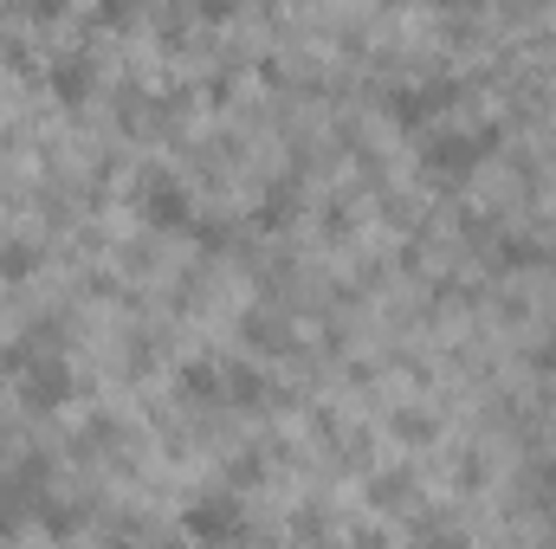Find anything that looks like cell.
Returning <instances> with one entry per match:
<instances>
[{
  "instance_id": "6da1fadb",
  "label": "cell",
  "mask_w": 556,
  "mask_h": 549,
  "mask_svg": "<svg viewBox=\"0 0 556 549\" xmlns=\"http://www.w3.org/2000/svg\"><path fill=\"white\" fill-rule=\"evenodd\" d=\"M233 531H240V505H233V498H201V505L188 511V537H201V544L233 537Z\"/></svg>"
}]
</instances>
